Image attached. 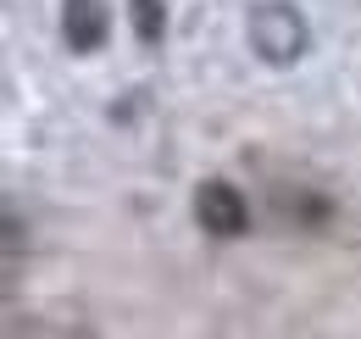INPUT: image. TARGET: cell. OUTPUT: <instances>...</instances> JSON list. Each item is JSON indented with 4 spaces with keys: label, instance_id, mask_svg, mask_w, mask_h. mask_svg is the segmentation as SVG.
<instances>
[{
    "label": "cell",
    "instance_id": "obj_1",
    "mask_svg": "<svg viewBox=\"0 0 361 339\" xmlns=\"http://www.w3.org/2000/svg\"><path fill=\"white\" fill-rule=\"evenodd\" d=\"M245 34H250V50H256L267 67H289V61H300L306 44H312L306 17H300L289 0H262V6H250Z\"/></svg>",
    "mask_w": 361,
    "mask_h": 339
},
{
    "label": "cell",
    "instance_id": "obj_3",
    "mask_svg": "<svg viewBox=\"0 0 361 339\" xmlns=\"http://www.w3.org/2000/svg\"><path fill=\"white\" fill-rule=\"evenodd\" d=\"M106 28H111L106 0H67V6H61V40L73 44L78 56L100 50V44H106Z\"/></svg>",
    "mask_w": 361,
    "mask_h": 339
},
{
    "label": "cell",
    "instance_id": "obj_4",
    "mask_svg": "<svg viewBox=\"0 0 361 339\" xmlns=\"http://www.w3.org/2000/svg\"><path fill=\"white\" fill-rule=\"evenodd\" d=\"M128 11H134V34L145 50H161L167 40V6L161 0H128Z\"/></svg>",
    "mask_w": 361,
    "mask_h": 339
},
{
    "label": "cell",
    "instance_id": "obj_2",
    "mask_svg": "<svg viewBox=\"0 0 361 339\" xmlns=\"http://www.w3.org/2000/svg\"><path fill=\"white\" fill-rule=\"evenodd\" d=\"M195 217H200V228H206L212 239L250 234V201H245L228 178H206V184L195 189Z\"/></svg>",
    "mask_w": 361,
    "mask_h": 339
}]
</instances>
